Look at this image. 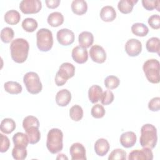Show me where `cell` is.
<instances>
[{
    "instance_id": "cell-1",
    "label": "cell",
    "mask_w": 160,
    "mask_h": 160,
    "mask_svg": "<svg viewBox=\"0 0 160 160\" xmlns=\"http://www.w3.org/2000/svg\"><path fill=\"white\" fill-rule=\"evenodd\" d=\"M29 50V43L23 38L14 39L10 45L11 58L17 63H22L27 59Z\"/></svg>"
},
{
    "instance_id": "cell-2",
    "label": "cell",
    "mask_w": 160,
    "mask_h": 160,
    "mask_svg": "<svg viewBox=\"0 0 160 160\" xmlns=\"http://www.w3.org/2000/svg\"><path fill=\"white\" fill-rule=\"evenodd\" d=\"M158 141L157 129L151 124H146L141 128V136L139 142L142 148L151 149L154 148Z\"/></svg>"
},
{
    "instance_id": "cell-3",
    "label": "cell",
    "mask_w": 160,
    "mask_h": 160,
    "mask_svg": "<svg viewBox=\"0 0 160 160\" xmlns=\"http://www.w3.org/2000/svg\"><path fill=\"white\" fill-rule=\"evenodd\" d=\"M63 133L58 128L50 129L47 135L46 147L48 151L52 154H56L60 152L63 148Z\"/></svg>"
},
{
    "instance_id": "cell-4",
    "label": "cell",
    "mask_w": 160,
    "mask_h": 160,
    "mask_svg": "<svg viewBox=\"0 0 160 160\" xmlns=\"http://www.w3.org/2000/svg\"><path fill=\"white\" fill-rule=\"evenodd\" d=\"M142 69L149 82L158 84L160 81V64L156 59H150L144 62Z\"/></svg>"
},
{
    "instance_id": "cell-5",
    "label": "cell",
    "mask_w": 160,
    "mask_h": 160,
    "mask_svg": "<svg viewBox=\"0 0 160 160\" xmlns=\"http://www.w3.org/2000/svg\"><path fill=\"white\" fill-rule=\"evenodd\" d=\"M36 44L38 48L42 52L49 51L53 45L52 32L46 28H41L36 32Z\"/></svg>"
},
{
    "instance_id": "cell-6",
    "label": "cell",
    "mask_w": 160,
    "mask_h": 160,
    "mask_svg": "<svg viewBox=\"0 0 160 160\" xmlns=\"http://www.w3.org/2000/svg\"><path fill=\"white\" fill-rule=\"evenodd\" d=\"M75 74V67L69 62L62 63L56 74L55 83L58 86H63L68 79L74 76Z\"/></svg>"
},
{
    "instance_id": "cell-7",
    "label": "cell",
    "mask_w": 160,
    "mask_h": 160,
    "mask_svg": "<svg viewBox=\"0 0 160 160\" xmlns=\"http://www.w3.org/2000/svg\"><path fill=\"white\" fill-rule=\"evenodd\" d=\"M23 82L27 91L32 94H36L42 90V86L38 74L35 72H28L23 77Z\"/></svg>"
},
{
    "instance_id": "cell-8",
    "label": "cell",
    "mask_w": 160,
    "mask_h": 160,
    "mask_svg": "<svg viewBox=\"0 0 160 160\" xmlns=\"http://www.w3.org/2000/svg\"><path fill=\"white\" fill-rule=\"evenodd\" d=\"M42 8V3L39 0H22L19 4V9L26 14H36Z\"/></svg>"
},
{
    "instance_id": "cell-9",
    "label": "cell",
    "mask_w": 160,
    "mask_h": 160,
    "mask_svg": "<svg viewBox=\"0 0 160 160\" xmlns=\"http://www.w3.org/2000/svg\"><path fill=\"white\" fill-rule=\"evenodd\" d=\"M57 40L58 42L62 46H69L74 41V32L66 28H63L57 32Z\"/></svg>"
},
{
    "instance_id": "cell-10",
    "label": "cell",
    "mask_w": 160,
    "mask_h": 160,
    "mask_svg": "<svg viewBox=\"0 0 160 160\" xmlns=\"http://www.w3.org/2000/svg\"><path fill=\"white\" fill-rule=\"evenodd\" d=\"M153 153L151 149L143 148L142 149H136L131 151L128 157L129 160H152Z\"/></svg>"
},
{
    "instance_id": "cell-11",
    "label": "cell",
    "mask_w": 160,
    "mask_h": 160,
    "mask_svg": "<svg viewBox=\"0 0 160 160\" xmlns=\"http://www.w3.org/2000/svg\"><path fill=\"white\" fill-rule=\"evenodd\" d=\"M89 55L91 59L97 63L101 64L106 59V52L104 48L98 44L92 46L89 50Z\"/></svg>"
},
{
    "instance_id": "cell-12",
    "label": "cell",
    "mask_w": 160,
    "mask_h": 160,
    "mask_svg": "<svg viewBox=\"0 0 160 160\" xmlns=\"http://www.w3.org/2000/svg\"><path fill=\"white\" fill-rule=\"evenodd\" d=\"M142 51V44L136 39H129L125 44V51L131 57L138 56Z\"/></svg>"
},
{
    "instance_id": "cell-13",
    "label": "cell",
    "mask_w": 160,
    "mask_h": 160,
    "mask_svg": "<svg viewBox=\"0 0 160 160\" xmlns=\"http://www.w3.org/2000/svg\"><path fill=\"white\" fill-rule=\"evenodd\" d=\"M69 153L72 160L86 159V149L84 146L79 142H75L71 146Z\"/></svg>"
},
{
    "instance_id": "cell-14",
    "label": "cell",
    "mask_w": 160,
    "mask_h": 160,
    "mask_svg": "<svg viewBox=\"0 0 160 160\" xmlns=\"http://www.w3.org/2000/svg\"><path fill=\"white\" fill-rule=\"evenodd\" d=\"M72 58L78 64L86 62L88 59V53L86 49L81 46H76L72 50Z\"/></svg>"
},
{
    "instance_id": "cell-15",
    "label": "cell",
    "mask_w": 160,
    "mask_h": 160,
    "mask_svg": "<svg viewBox=\"0 0 160 160\" xmlns=\"http://www.w3.org/2000/svg\"><path fill=\"white\" fill-rule=\"evenodd\" d=\"M137 137L136 134L132 131H127L123 132L120 136V143L126 148L132 147L136 142Z\"/></svg>"
},
{
    "instance_id": "cell-16",
    "label": "cell",
    "mask_w": 160,
    "mask_h": 160,
    "mask_svg": "<svg viewBox=\"0 0 160 160\" xmlns=\"http://www.w3.org/2000/svg\"><path fill=\"white\" fill-rule=\"evenodd\" d=\"M71 100V94L66 89H63L58 91L56 96V102L59 106H66Z\"/></svg>"
},
{
    "instance_id": "cell-17",
    "label": "cell",
    "mask_w": 160,
    "mask_h": 160,
    "mask_svg": "<svg viewBox=\"0 0 160 160\" xmlns=\"http://www.w3.org/2000/svg\"><path fill=\"white\" fill-rule=\"evenodd\" d=\"M109 144L108 141L104 138L98 139L94 144V151L97 155L99 156H105L109 150Z\"/></svg>"
},
{
    "instance_id": "cell-18",
    "label": "cell",
    "mask_w": 160,
    "mask_h": 160,
    "mask_svg": "<svg viewBox=\"0 0 160 160\" xmlns=\"http://www.w3.org/2000/svg\"><path fill=\"white\" fill-rule=\"evenodd\" d=\"M100 18L103 21L111 22L116 18V12L111 6H104L101 9Z\"/></svg>"
},
{
    "instance_id": "cell-19",
    "label": "cell",
    "mask_w": 160,
    "mask_h": 160,
    "mask_svg": "<svg viewBox=\"0 0 160 160\" xmlns=\"http://www.w3.org/2000/svg\"><path fill=\"white\" fill-rule=\"evenodd\" d=\"M78 41L79 46L87 49L89 48L94 42L93 34L89 31H83L79 34Z\"/></svg>"
},
{
    "instance_id": "cell-20",
    "label": "cell",
    "mask_w": 160,
    "mask_h": 160,
    "mask_svg": "<svg viewBox=\"0 0 160 160\" xmlns=\"http://www.w3.org/2000/svg\"><path fill=\"white\" fill-rule=\"evenodd\" d=\"M72 11L77 15H82L87 12L88 4L84 0H74L71 3Z\"/></svg>"
},
{
    "instance_id": "cell-21",
    "label": "cell",
    "mask_w": 160,
    "mask_h": 160,
    "mask_svg": "<svg viewBox=\"0 0 160 160\" xmlns=\"http://www.w3.org/2000/svg\"><path fill=\"white\" fill-rule=\"evenodd\" d=\"M102 89L98 85H92L88 91V98L89 101L94 104L98 102L101 98L102 94Z\"/></svg>"
},
{
    "instance_id": "cell-22",
    "label": "cell",
    "mask_w": 160,
    "mask_h": 160,
    "mask_svg": "<svg viewBox=\"0 0 160 160\" xmlns=\"http://www.w3.org/2000/svg\"><path fill=\"white\" fill-rule=\"evenodd\" d=\"M25 131L30 144H34L39 141L41 138V133L39 130V128L32 126L26 129Z\"/></svg>"
},
{
    "instance_id": "cell-23",
    "label": "cell",
    "mask_w": 160,
    "mask_h": 160,
    "mask_svg": "<svg viewBox=\"0 0 160 160\" xmlns=\"http://www.w3.org/2000/svg\"><path fill=\"white\" fill-rule=\"evenodd\" d=\"M137 2V0H121L118 2V8L121 12L128 14L132 11L134 4Z\"/></svg>"
},
{
    "instance_id": "cell-24",
    "label": "cell",
    "mask_w": 160,
    "mask_h": 160,
    "mask_svg": "<svg viewBox=\"0 0 160 160\" xmlns=\"http://www.w3.org/2000/svg\"><path fill=\"white\" fill-rule=\"evenodd\" d=\"M47 21L51 26L58 27L64 22V16L59 12H53L48 16Z\"/></svg>"
},
{
    "instance_id": "cell-25",
    "label": "cell",
    "mask_w": 160,
    "mask_h": 160,
    "mask_svg": "<svg viewBox=\"0 0 160 160\" xmlns=\"http://www.w3.org/2000/svg\"><path fill=\"white\" fill-rule=\"evenodd\" d=\"M4 21L10 25L17 24L21 19L20 14L18 11L12 9L7 11L4 15Z\"/></svg>"
},
{
    "instance_id": "cell-26",
    "label": "cell",
    "mask_w": 160,
    "mask_h": 160,
    "mask_svg": "<svg viewBox=\"0 0 160 160\" xmlns=\"http://www.w3.org/2000/svg\"><path fill=\"white\" fill-rule=\"evenodd\" d=\"M15 129L16 122L12 119L5 118L1 122L0 129L1 132L4 134H11Z\"/></svg>"
},
{
    "instance_id": "cell-27",
    "label": "cell",
    "mask_w": 160,
    "mask_h": 160,
    "mask_svg": "<svg viewBox=\"0 0 160 160\" xmlns=\"http://www.w3.org/2000/svg\"><path fill=\"white\" fill-rule=\"evenodd\" d=\"M12 141L14 146H21L26 148L29 143V139L26 134H24L21 132L16 133L12 137Z\"/></svg>"
},
{
    "instance_id": "cell-28",
    "label": "cell",
    "mask_w": 160,
    "mask_h": 160,
    "mask_svg": "<svg viewBox=\"0 0 160 160\" xmlns=\"http://www.w3.org/2000/svg\"><path fill=\"white\" fill-rule=\"evenodd\" d=\"M132 32L137 36L140 37L146 36L149 32V29L147 26L143 23L136 22L132 25L131 26Z\"/></svg>"
},
{
    "instance_id": "cell-29",
    "label": "cell",
    "mask_w": 160,
    "mask_h": 160,
    "mask_svg": "<svg viewBox=\"0 0 160 160\" xmlns=\"http://www.w3.org/2000/svg\"><path fill=\"white\" fill-rule=\"evenodd\" d=\"M4 88L6 92L11 94H18L21 92L22 86L21 85L16 81H8L4 84Z\"/></svg>"
},
{
    "instance_id": "cell-30",
    "label": "cell",
    "mask_w": 160,
    "mask_h": 160,
    "mask_svg": "<svg viewBox=\"0 0 160 160\" xmlns=\"http://www.w3.org/2000/svg\"><path fill=\"white\" fill-rule=\"evenodd\" d=\"M146 48L148 52H156L159 55L160 44L159 39L157 37H152L149 39L146 44Z\"/></svg>"
},
{
    "instance_id": "cell-31",
    "label": "cell",
    "mask_w": 160,
    "mask_h": 160,
    "mask_svg": "<svg viewBox=\"0 0 160 160\" xmlns=\"http://www.w3.org/2000/svg\"><path fill=\"white\" fill-rule=\"evenodd\" d=\"M38 22L33 18H28L24 19L22 22V28L28 32H34L38 28Z\"/></svg>"
},
{
    "instance_id": "cell-32",
    "label": "cell",
    "mask_w": 160,
    "mask_h": 160,
    "mask_svg": "<svg viewBox=\"0 0 160 160\" xmlns=\"http://www.w3.org/2000/svg\"><path fill=\"white\" fill-rule=\"evenodd\" d=\"M69 116L74 121H79L83 117L82 108L79 105H74L69 110Z\"/></svg>"
},
{
    "instance_id": "cell-33",
    "label": "cell",
    "mask_w": 160,
    "mask_h": 160,
    "mask_svg": "<svg viewBox=\"0 0 160 160\" xmlns=\"http://www.w3.org/2000/svg\"><path fill=\"white\" fill-rule=\"evenodd\" d=\"M27 150L25 147L14 146L12 150V158L16 160H23L27 157Z\"/></svg>"
},
{
    "instance_id": "cell-34",
    "label": "cell",
    "mask_w": 160,
    "mask_h": 160,
    "mask_svg": "<svg viewBox=\"0 0 160 160\" xmlns=\"http://www.w3.org/2000/svg\"><path fill=\"white\" fill-rule=\"evenodd\" d=\"M14 36L13 29L9 27L3 28L1 31V39L4 43L10 42Z\"/></svg>"
},
{
    "instance_id": "cell-35",
    "label": "cell",
    "mask_w": 160,
    "mask_h": 160,
    "mask_svg": "<svg viewBox=\"0 0 160 160\" xmlns=\"http://www.w3.org/2000/svg\"><path fill=\"white\" fill-rule=\"evenodd\" d=\"M120 84V80L117 76H108L104 79V85L108 89H114L117 88Z\"/></svg>"
},
{
    "instance_id": "cell-36",
    "label": "cell",
    "mask_w": 160,
    "mask_h": 160,
    "mask_svg": "<svg viewBox=\"0 0 160 160\" xmlns=\"http://www.w3.org/2000/svg\"><path fill=\"white\" fill-rule=\"evenodd\" d=\"M32 126L37 128L39 127V122L38 118L33 116H28L25 117L22 121V127L24 129L26 130Z\"/></svg>"
},
{
    "instance_id": "cell-37",
    "label": "cell",
    "mask_w": 160,
    "mask_h": 160,
    "mask_svg": "<svg viewBox=\"0 0 160 160\" xmlns=\"http://www.w3.org/2000/svg\"><path fill=\"white\" fill-rule=\"evenodd\" d=\"M126 152L122 149H115L109 154V160H126Z\"/></svg>"
},
{
    "instance_id": "cell-38",
    "label": "cell",
    "mask_w": 160,
    "mask_h": 160,
    "mask_svg": "<svg viewBox=\"0 0 160 160\" xmlns=\"http://www.w3.org/2000/svg\"><path fill=\"white\" fill-rule=\"evenodd\" d=\"M106 113V111L103 107V106L96 104L92 106L91 111V114L92 116L96 119H99L102 118Z\"/></svg>"
},
{
    "instance_id": "cell-39",
    "label": "cell",
    "mask_w": 160,
    "mask_h": 160,
    "mask_svg": "<svg viewBox=\"0 0 160 160\" xmlns=\"http://www.w3.org/2000/svg\"><path fill=\"white\" fill-rule=\"evenodd\" d=\"M142 6L148 11H152L156 9L158 11H160V1L158 0H142Z\"/></svg>"
},
{
    "instance_id": "cell-40",
    "label": "cell",
    "mask_w": 160,
    "mask_h": 160,
    "mask_svg": "<svg viewBox=\"0 0 160 160\" xmlns=\"http://www.w3.org/2000/svg\"><path fill=\"white\" fill-rule=\"evenodd\" d=\"M114 98V96L113 92L110 90H106L102 92L100 100L102 104L108 105L112 102Z\"/></svg>"
},
{
    "instance_id": "cell-41",
    "label": "cell",
    "mask_w": 160,
    "mask_h": 160,
    "mask_svg": "<svg viewBox=\"0 0 160 160\" xmlns=\"http://www.w3.org/2000/svg\"><path fill=\"white\" fill-rule=\"evenodd\" d=\"M149 25L154 29L160 28V16L158 14H153L148 18Z\"/></svg>"
},
{
    "instance_id": "cell-42",
    "label": "cell",
    "mask_w": 160,
    "mask_h": 160,
    "mask_svg": "<svg viewBox=\"0 0 160 160\" xmlns=\"http://www.w3.org/2000/svg\"><path fill=\"white\" fill-rule=\"evenodd\" d=\"M1 138V148H0V152H6L10 146V141L9 138L2 134H0Z\"/></svg>"
},
{
    "instance_id": "cell-43",
    "label": "cell",
    "mask_w": 160,
    "mask_h": 160,
    "mask_svg": "<svg viewBox=\"0 0 160 160\" xmlns=\"http://www.w3.org/2000/svg\"><path fill=\"white\" fill-rule=\"evenodd\" d=\"M148 108L152 111H158L160 109V98L155 97L151 99L148 103Z\"/></svg>"
},
{
    "instance_id": "cell-44",
    "label": "cell",
    "mask_w": 160,
    "mask_h": 160,
    "mask_svg": "<svg viewBox=\"0 0 160 160\" xmlns=\"http://www.w3.org/2000/svg\"><path fill=\"white\" fill-rule=\"evenodd\" d=\"M46 6L50 9H55L58 8L60 4L59 0H46Z\"/></svg>"
},
{
    "instance_id": "cell-45",
    "label": "cell",
    "mask_w": 160,
    "mask_h": 160,
    "mask_svg": "<svg viewBox=\"0 0 160 160\" xmlns=\"http://www.w3.org/2000/svg\"><path fill=\"white\" fill-rule=\"evenodd\" d=\"M56 159H68V158L64 154H58Z\"/></svg>"
}]
</instances>
